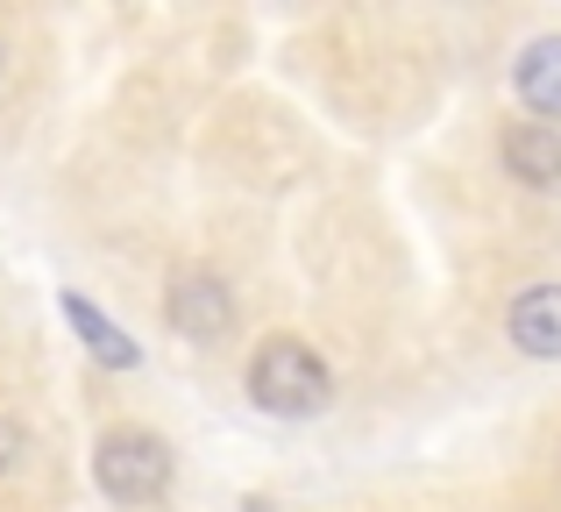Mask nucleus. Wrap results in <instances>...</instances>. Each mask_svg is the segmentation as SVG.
Wrapping results in <instances>:
<instances>
[{
	"label": "nucleus",
	"instance_id": "obj_1",
	"mask_svg": "<svg viewBox=\"0 0 561 512\" xmlns=\"http://www.w3.org/2000/svg\"><path fill=\"white\" fill-rule=\"evenodd\" d=\"M249 399L277 420H313L320 406L334 399V371L320 363L313 342L299 334H271V342L249 356Z\"/></svg>",
	"mask_w": 561,
	"mask_h": 512
},
{
	"label": "nucleus",
	"instance_id": "obj_2",
	"mask_svg": "<svg viewBox=\"0 0 561 512\" xmlns=\"http://www.w3.org/2000/svg\"><path fill=\"white\" fill-rule=\"evenodd\" d=\"M93 485L107 491L114 505H150V499H164V485H171V448L157 442V434H142V428L100 434V448H93Z\"/></svg>",
	"mask_w": 561,
	"mask_h": 512
},
{
	"label": "nucleus",
	"instance_id": "obj_3",
	"mask_svg": "<svg viewBox=\"0 0 561 512\" xmlns=\"http://www.w3.org/2000/svg\"><path fill=\"white\" fill-rule=\"evenodd\" d=\"M164 320L185 334V342H220V334L234 328V299L220 277H179L164 299Z\"/></svg>",
	"mask_w": 561,
	"mask_h": 512
},
{
	"label": "nucleus",
	"instance_id": "obj_4",
	"mask_svg": "<svg viewBox=\"0 0 561 512\" xmlns=\"http://www.w3.org/2000/svg\"><path fill=\"white\" fill-rule=\"evenodd\" d=\"M497 157H505V171L519 185H534V193L561 185V128H548V122H512L505 136H497Z\"/></svg>",
	"mask_w": 561,
	"mask_h": 512
},
{
	"label": "nucleus",
	"instance_id": "obj_5",
	"mask_svg": "<svg viewBox=\"0 0 561 512\" xmlns=\"http://www.w3.org/2000/svg\"><path fill=\"white\" fill-rule=\"evenodd\" d=\"M505 328H512V342L526 349V356H561V285H526L519 299H512V314H505Z\"/></svg>",
	"mask_w": 561,
	"mask_h": 512
},
{
	"label": "nucleus",
	"instance_id": "obj_6",
	"mask_svg": "<svg viewBox=\"0 0 561 512\" xmlns=\"http://www.w3.org/2000/svg\"><path fill=\"white\" fill-rule=\"evenodd\" d=\"M512 86H519V100H526L534 114L561 122V36L526 43V57H519V71H512Z\"/></svg>",
	"mask_w": 561,
	"mask_h": 512
},
{
	"label": "nucleus",
	"instance_id": "obj_7",
	"mask_svg": "<svg viewBox=\"0 0 561 512\" xmlns=\"http://www.w3.org/2000/svg\"><path fill=\"white\" fill-rule=\"evenodd\" d=\"M65 320H71V328L85 334V349H93L100 363H114V371H128V363H136V342H128V334L114 328V320H100V314H93L85 299H65Z\"/></svg>",
	"mask_w": 561,
	"mask_h": 512
}]
</instances>
